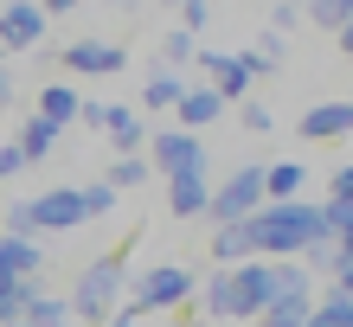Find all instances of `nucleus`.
I'll list each match as a JSON object with an SVG mask.
<instances>
[{
	"mask_svg": "<svg viewBox=\"0 0 353 327\" xmlns=\"http://www.w3.org/2000/svg\"><path fill=\"white\" fill-rule=\"evenodd\" d=\"M251 238H257V251H308V244L334 238V224L315 206H270L251 218Z\"/></svg>",
	"mask_w": 353,
	"mask_h": 327,
	"instance_id": "f257e3e1",
	"label": "nucleus"
},
{
	"mask_svg": "<svg viewBox=\"0 0 353 327\" xmlns=\"http://www.w3.org/2000/svg\"><path fill=\"white\" fill-rule=\"evenodd\" d=\"M263 193H270V167H238V173L212 193V218H219V224H251Z\"/></svg>",
	"mask_w": 353,
	"mask_h": 327,
	"instance_id": "f03ea898",
	"label": "nucleus"
},
{
	"mask_svg": "<svg viewBox=\"0 0 353 327\" xmlns=\"http://www.w3.org/2000/svg\"><path fill=\"white\" fill-rule=\"evenodd\" d=\"M122 282H129V270H122V257H103V263H90V276L77 282V295H71V308L77 315H110V302L122 295Z\"/></svg>",
	"mask_w": 353,
	"mask_h": 327,
	"instance_id": "7ed1b4c3",
	"label": "nucleus"
},
{
	"mask_svg": "<svg viewBox=\"0 0 353 327\" xmlns=\"http://www.w3.org/2000/svg\"><path fill=\"white\" fill-rule=\"evenodd\" d=\"M154 160H161L174 180H199V173H205V148H199L193 129H161V135H154Z\"/></svg>",
	"mask_w": 353,
	"mask_h": 327,
	"instance_id": "20e7f679",
	"label": "nucleus"
},
{
	"mask_svg": "<svg viewBox=\"0 0 353 327\" xmlns=\"http://www.w3.org/2000/svg\"><path fill=\"white\" fill-rule=\"evenodd\" d=\"M205 71H212V90H219V96H244V90L270 71V58H263V52H244V58H219V52H212V58H205Z\"/></svg>",
	"mask_w": 353,
	"mask_h": 327,
	"instance_id": "39448f33",
	"label": "nucleus"
},
{
	"mask_svg": "<svg viewBox=\"0 0 353 327\" xmlns=\"http://www.w3.org/2000/svg\"><path fill=\"white\" fill-rule=\"evenodd\" d=\"M186 289H193V276L174 270V263H168V270H148L135 282V308H168V302H180Z\"/></svg>",
	"mask_w": 353,
	"mask_h": 327,
	"instance_id": "423d86ee",
	"label": "nucleus"
},
{
	"mask_svg": "<svg viewBox=\"0 0 353 327\" xmlns=\"http://www.w3.org/2000/svg\"><path fill=\"white\" fill-rule=\"evenodd\" d=\"M39 32H46V7H7L0 13V45L7 52H26Z\"/></svg>",
	"mask_w": 353,
	"mask_h": 327,
	"instance_id": "0eeeda50",
	"label": "nucleus"
},
{
	"mask_svg": "<svg viewBox=\"0 0 353 327\" xmlns=\"http://www.w3.org/2000/svg\"><path fill=\"white\" fill-rule=\"evenodd\" d=\"M347 129H353V103H315V109L302 116V135L308 141H334Z\"/></svg>",
	"mask_w": 353,
	"mask_h": 327,
	"instance_id": "6e6552de",
	"label": "nucleus"
},
{
	"mask_svg": "<svg viewBox=\"0 0 353 327\" xmlns=\"http://www.w3.org/2000/svg\"><path fill=\"white\" fill-rule=\"evenodd\" d=\"M65 65L84 77H110V71H122V45H71Z\"/></svg>",
	"mask_w": 353,
	"mask_h": 327,
	"instance_id": "1a4fd4ad",
	"label": "nucleus"
},
{
	"mask_svg": "<svg viewBox=\"0 0 353 327\" xmlns=\"http://www.w3.org/2000/svg\"><path fill=\"white\" fill-rule=\"evenodd\" d=\"M32 270H39V251L26 238L7 231V238H0V276H32Z\"/></svg>",
	"mask_w": 353,
	"mask_h": 327,
	"instance_id": "9d476101",
	"label": "nucleus"
},
{
	"mask_svg": "<svg viewBox=\"0 0 353 327\" xmlns=\"http://www.w3.org/2000/svg\"><path fill=\"white\" fill-rule=\"evenodd\" d=\"M225 109V96L219 90H186V103H180V122H186V129H205V122H212Z\"/></svg>",
	"mask_w": 353,
	"mask_h": 327,
	"instance_id": "9b49d317",
	"label": "nucleus"
},
{
	"mask_svg": "<svg viewBox=\"0 0 353 327\" xmlns=\"http://www.w3.org/2000/svg\"><path fill=\"white\" fill-rule=\"evenodd\" d=\"M315 308H308V295H289V302H270L263 308V327H308Z\"/></svg>",
	"mask_w": 353,
	"mask_h": 327,
	"instance_id": "f8f14e48",
	"label": "nucleus"
},
{
	"mask_svg": "<svg viewBox=\"0 0 353 327\" xmlns=\"http://www.w3.org/2000/svg\"><path fill=\"white\" fill-rule=\"evenodd\" d=\"M205 206H212L205 173H199V180H174V212H180V218H193V212H205Z\"/></svg>",
	"mask_w": 353,
	"mask_h": 327,
	"instance_id": "ddd939ff",
	"label": "nucleus"
},
{
	"mask_svg": "<svg viewBox=\"0 0 353 327\" xmlns=\"http://www.w3.org/2000/svg\"><path fill=\"white\" fill-rule=\"evenodd\" d=\"M302 173H308V167H296V160L270 167V206H289V199H296V187H302Z\"/></svg>",
	"mask_w": 353,
	"mask_h": 327,
	"instance_id": "4468645a",
	"label": "nucleus"
},
{
	"mask_svg": "<svg viewBox=\"0 0 353 327\" xmlns=\"http://www.w3.org/2000/svg\"><path fill=\"white\" fill-rule=\"evenodd\" d=\"M244 251H257L251 224H219V238H212V257H244Z\"/></svg>",
	"mask_w": 353,
	"mask_h": 327,
	"instance_id": "2eb2a0df",
	"label": "nucleus"
},
{
	"mask_svg": "<svg viewBox=\"0 0 353 327\" xmlns=\"http://www.w3.org/2000/svg\"><path fill=\"white\" fill-rule=\"evenodd\" d=\"M141 96H148V109H180L186 103V84H180V77H148Z\"/></svg>",
	"mask_w": 353,
	"mask_h": 327,
	"instance_id": "dca6fc26",
	"label": "nucleus"
},
{
	"mask_svg": "<svg viewBox=\"0 0 353 327\" xmlns=\"http://www.w3.org/2000/svg\"><path fill=\"white\" fill-rule=\"evenodd\" d=\"M308 327H353V295H341V289H334V295L315 308V321H308Z\"/></svg>",
	"mask_w": 353,
	"mask_h": 327,
	"instance_id": "f3484780",
	"label": "nucleus"
},
{
	"mask_svg": "<svg viewBox=\"0 0 353 327\" xmlns=\"http://www.w3.org/2000/svg\"><path fill=\"white\" fill-rule=\"evenodd\" d=\"M77 109H84V103H77V96H71L65 84H52L46 96H39V116H52V122H71Z\"/></svg>",
	"mask_w": 353,
	"mask_h": 327,
	"instance_id": "a211bd4d",
	"label": "nucleus"
},
{
	"mask_svg": "<svg viewBox=\"0 0 353 327\" xmlns=\"http://www.w3.org/2000/svg\"><path fill=\"white\" fill-rule=\"evenodd\" d=\"M52 135H58V122H52V116H32V122H26V135H19V154H46V148H52Z\"/></svg>",
	"mask_w": 353,
	"mask_h": 327,
	"instance_id": "6ab92c4d",
	"label": "nucleus"
},
{
	"mask_svg": "<svg viewBox=\"0 0 353 327\" xmlns=\"http://www.w3.org/2000/svg\"><path fill=\"white\" fill-rule=\"evenodd\" d=\"M308 19H315V26H327V32H347V26H353V0H327V7H308Z\"/></svg>",
	"mask_w": 353,
	"mask_h": 327,
	"instance_id": "aec40b11",
	"label": "nucleus"
},
{
	"mask_svg": "<svg viewBox=\"0 0 353 327\" xmlns=\"http://www.w3.org/2000/svg\"><path fill=\"white\" fill-rule=\"evenodd\" d=\"M58 321H65V302H46V295H39L32 308H26V327H58Z\"/></svg>",
	"mask_w": 353,
	"mask_h": 327,
	"instance_id": "412c9836",
	"label": "nucleus"
},
{
	"mask_svg": "<svg viewBox=\"0 0 353 327\" xmlns=\"http://www.w3.org/2000/svg\"><path fill=\"white\" fill-rule=\"evenodd\" d=\"M110 129H116V141H122V148H135V141H141V122H135L129 109H110Z\"/></svg>",
	"mask_w": 353,
	"mask_h": 327,
	"instance_id": "4be33fe9",
	"label": "nucleus"
},
{
	"mask_svg": "<svg viewBox=\"0 0 353 327\" xmlns=\"http://www.w3.org/2000/svg\"><path fill=\"white\" fill-rule=\"evenodd\" d=\"M141 180H148V167H141V160H122V167L110 173V187H141Z\"/></svg>",
	"mask_w": 353,
	"mask_h": 327,
	"instance_id": "5701e85b",
	"label": "nucleus"
},
{
	"mask_svg": "<svg viewBox=\"0 0 353 327\" xmlns=\"http://www.w3.org/2000/svg\"><path fill=\"white\" fill-rule=\"evenodd\" d=\"M244 129H257V135H270V109H263V103H251V109H244Z\"/></svg>",
	"mask_w": 353,
	"mask_h": 327,
	"instance_id": "b1692460",
	"label": "nucleus"
},
{
	"mask_svg": "<svg viewBox=\"0 0 353 327\" xmlns=\"http://www.w3.org/2000/svg\"><path fill=\"white\" fill-rule=\"evenodd\" d=\"M334 199H353V167H341V173H334Z\"/></svg>",
	"mask_w": 353,
	"mask_h": 327,
	"instance_id": "393cba45",
	"label": "nucleus"
},
{
	"mask_svg": "<svg viewBox=\"0 0 353 327\" xmlns=\"http://www.w3.org/2000/svg\"><path fill=\"white\" fill-rule=\"evenodd\" d=\"M19 160H26V154H19V148H0V173H13V167H19Z\"/></svg>",
	"mask_w": 353,
	"mask_h": 327,
	"instance_id": "a878e982",
	"label": "nucleus"
},
{
	"mask_svg": "<svg viewBox=\"0 0 353 327\" xmlns=\"http://www.w3.org/2000/svg\"><path fill=\"white\" fill-rule=\"evenodd\" d=\"M341 295H353V263H347V270H341Z\"/></svg>",
	"mask_w": 353,
	"mask_h": 327,
	"instance_id": "bb28decb",
	"label": "nucleus"
},
{
	"mask_svg": "<svg viewBox=\"0 0 353 327\" xmlns=\"http://www.w3.org/2000/svg\"><path fill=\"white\" fill-rule=\"evenodd\" d=\"M7 96H13V77H7V71H0V103H7Z\"/></svg>",
	"mask_w": 353,
	"mask_h": 327,
	"instance_id": "cd10ccee",
	"label": "nucleus"
},
{
	"mask_svg": "<svg viewBox=\"0 0 353 327\" xmlns=\"http://www.w3.org/2000/svg\"><path fill=\"white\" fill-rule=\"evenodd\" d=\"M341 45H347V58H353V26H347V32H341Z\"/></svg>",
	"mask_w": 353,
	"mask_h": 327,
	"instance_id": "c85d7f7f",
	"label": "nucleus"
},
{
	"mask_svg": "<svg viewBox=\"0 0 353 327\" xmlns=\"http://www.w3.org/2000/svg\"><path fill=\"white\" fill-rule=\"evenodd\" d=\"M116 327H129V321H116Z\"/></svg>",
	"mask_w": 353,
	"mask_h": 327,
	"instance_id": "c756f323",
	"label": "nucleus"
},
{
	"mask_svg": "<svg viewBox=\"0 0 353 327\" xmlns=\"http://www.w3.org/2000/svg\"><path fill=\"white\" fill-rule=\"evenodd\" d=\"M19 327H26V321H19Z\"/></svg>",
	"mask_w": 353,
	"mask_h": 327,
	"instance_id": "7c9ffc66",
	"label": "nucleus"
}]
</instances>
